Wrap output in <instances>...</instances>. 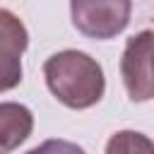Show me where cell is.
<instances>
[{
	"mask_svg": "<svg viewBox=\"0 0 154 154\" xmlns=\"http://www.w3.org/2000/svg\"><path fill=\"white\" fill-rule=\"evenodd\" d=\"M106 154H154L152 140L135 130H120L106 142Z\"/></svg>",
	"mask_w": 154,
	"mask_h": 154,
	"instance_id": "8992f818",
	"label": "cell"
},
{
	"mask_svg": "<svg viewBox=\"0 0 154 154\" xmlns=\"http://www.w3.org/2000/svg\"><path fill=\"white\" fill-rule=\"evenodd\" d=\"M51 94L67 108L82 111L101 101L106 79L101 65L82 51H60L43 63Z\"/></svg>",
	"mask_w": 154,
	"mask_h": 154,
	"instance_id": "6da1fadb",
	"label": "cell"
},
{
	"mask_svg": "<svg viewBox=\"0 0 154 154\" xmlns=\"http://www.w3.org/2000/svg\"><path fill=\"white\" fill-rule=\"evenodd\" d=\"M29 46L26 26L10 10H0V91L22 82V53Z\"/></svg>",
	"mask_w": 154,
	"mask_h": 154,
	"instance_id": "277c9868",
	"label": "cell"
},
{
	"mask_svg": "<svg viewBox=\"0 0 154 154\" xmlns=\"http://www.w3.org/2000/svg\"><path fill=\"white\" fill-rule=\"evenodd\" d=\"M26 154H87L79 144L67 142V140H46L38 147L29 149Z\"/></svg>",
	"mask_w": 154,
	"mask_h": 154,
	"instance_id": "52a82bcc",
	"label": "cell"
},
{
	"mask_svg": "<svg viewBox=\"0 0 154 154\" xmlns=\"http://www.w3.org/2000/svg\"><path fill=\"white\" fill-rule=\"evenodd\" d=\"M34 130V116L26 106L7 101L0 103V152L17 149Z\"/></svg>",
	"mask_w": 154,
	"mask_h": 154,
	"instance_id": "5b68a950",
	"label": "cell"
},
{
	"mask_svg": "<svg viewBox=\"0 0 154 154\" xmlns=\"http://www.w3.org/2000/svg\"><path fill=\"white\" fill-rule=\"evenodd\" d=\"M152 43H154V34L149 29L135 34L125 43V51L120 58V75H123V84L132 101H149L154 96Z\"/></svg>",
	"mask_w": 154,
	"mask_h": 154,
	"instance_id": "3957f363",
	"label": "cell"
},
{
	"mask_svg": "<svg viewBox=\"0 0 154 154\" xmlns=\"http://www.w3.org/2000/svg\"><path fill=\"white\" fill-rule=\"evenodd\" d=\"M132 2L128 0H75L72 24L89 38H113L128 26Z\"/></svg>",
	"mask_w": 154,
	"mask_h": 154,
	"instance_id": "7a4b0ae2",
	"label": "cell"
}]
</instances>
